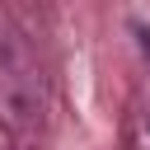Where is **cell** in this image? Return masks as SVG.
<instances>
[{
    "mask_svg": "<svg viewBox=\"0 0 150 150\" xmlns=\"http://www.w3.org/2000/svg\"><path fill=\"white\" fill-rule=\"evenodd\" d=\"M136 38H141V47L150 52V28H141V23H136Z\"/></svg>",
    "mask_w": 150,
    "mask_h": 150,
    "instance_id": "6da1fadb",
    "label": "cell"
}]
</instances>
